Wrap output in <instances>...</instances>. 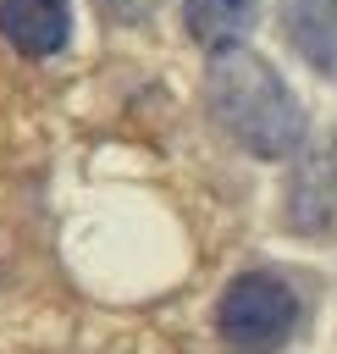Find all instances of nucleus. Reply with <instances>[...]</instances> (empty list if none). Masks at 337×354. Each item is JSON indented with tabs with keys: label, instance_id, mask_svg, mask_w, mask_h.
I'll list each match as a JSON object with an SVG mask.
<instances>
[{
	"label": "nucleus",
	"instance_id": "obj_3",
	"mask_svg": "<svg viewBox=\"0 0 337 354\" xmlns=\"http://www.w3.org/2000/svg\"><path fill=\"white\" fill-rule=\"evenodd\" d=\"M0 28L22 55H55L72 39V0H0Z\"/></svg>",
	"mask_w": 337,
	"mask_h": 354
},
{
	"label": "nucleus",
	"instance_id": "obj_4",
	"mask_svg": "<svg viewBox=\"0 0 337 354\" xmlns=\"http://www.w3.org/2000/svg\"><path fill=\"white\" fill-rule=\"evenodd\" d=\"M282 33L320 77L337 83V0H282Z\"/></svg>",
	"mask_w": 337,
	"mask_h": 354
},
{
	"label": "nucleus",
	"instance_id": "obj_5",
	"mask_svg": "<svg viewBox=\"0 0 337 354\" xmlns=\"http://www.w3.org/2000/svg\"><path fill=\"white\" fill-rule=\"evenodd\" d=\"M260 17V0H182V28L204 50H238Z\"/></svg>",
	"mask_w": 337,
	"mask_h": 354
},
{
	"label": "nucleus",
	"instance_id": "obj_6",
	"mask_svg": "<svg viewBox=\"0 0 337 354\" xmlns=\"http://www.w3.org/2000/svg\"><path fill=\"white\" fill-rule=\"evenodd\" d=\"M99 11H105L110 22H144V17L155 11V0H99Z\"/></svg>",
	"mask_w": 337,
	"mask_h": 354
},
{
	"label": "nucleus",
	"instance_id": "obj_2",
	"mask_svg": "<svg viewBox=\"0 0 337 354\" xmlns=\"http://www.w3.org/2000/svg\"><path fill=\"white\" fill-rule=\"evenodd\" d=\"M215 326L238 354H276L298 332V293L271 271H243L227 282Z\"/></svg>",
	"mask_w": 337,
	"mask_h": 354
},
{
	"label": "nucleus",
	"instance_id": "obj_1",
	"mask_svg": "<svg viewBox=\"0 0 337 354\" xmlns=\"http://www.w3.org/2000/svg\"><path fill=\"white\" fill-rule=\"evenodd\" d=\"M210 116L260 160H287L304 144V105L282 83V72L254 50H215L204 77Z\"/></svg>",
	"mask_w": 337,
	"mask_h": 354
}]
</instances>
